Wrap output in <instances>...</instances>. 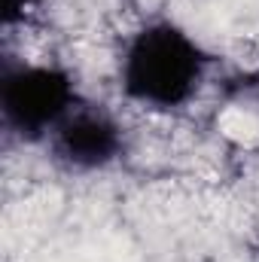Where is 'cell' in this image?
Returning <instances> with one entry per match:
<instances>
[{
    "label": "cell",
    "mask_w": 259,
    "mask_h": 262,
    "mask_svg": "<svg viewBox=\"0 0 259 262\" xmlns=\"http://www.w3.org/2000/svg\"><path fill=\"white\" fill-rule=\"evenodd\" d=\"M210 70L207 49L174 18H149L134 28L116 58L122 98L156 113L183 110Z\"/></svg>",
    "instance_id": "cell-1"
},
{
    "label": "cell",
    "mask_w": 259,
    "mask_h": 262,
    "mask_svg": "<svg viewBox=\"0 0 259 262\" xmlns=\"http://www.w3.org/2000/svg\"><path fill=\"white\" fill-rule=\"evenodd\" d=\"M82 101L73 73L49 61H6L0 76L3 128L21 143H46Z\"/></svg>",
    "instance_id": "cell-2"
},
{
    "label": "cell",
    "mask_w": 259,
    "mask_h": 262,
    "mask_svg": "<svg viewBox=\"0 0 259 262\" xmlns=\"http://www.w3.org/2000/svg\"><path fill=\"white\" fill-rule=\"evenodd\" d=\"M125 128L104 107L92 101H79L61 125L49 134L46 149L58 168L70 174H98L113 168L125 156Z\"/></svg>",
    "instance_id": "cell-3"
},
{
    "label": "cell",
    "mask_w": 259,
    "mask_h": 262,
    "mask_svg": "<svg viewBox=\"0 0 259 262\" xmlns=\"http://www.w3.org/2000/svg\"><path fill=\"white\" fill-rule=\"evenodd\" d=\"M31 3H34V0H3V25L12 28L15 21H25Z\"/></svg>",
    "instance_id": "cell-4"
}]
</instances>
